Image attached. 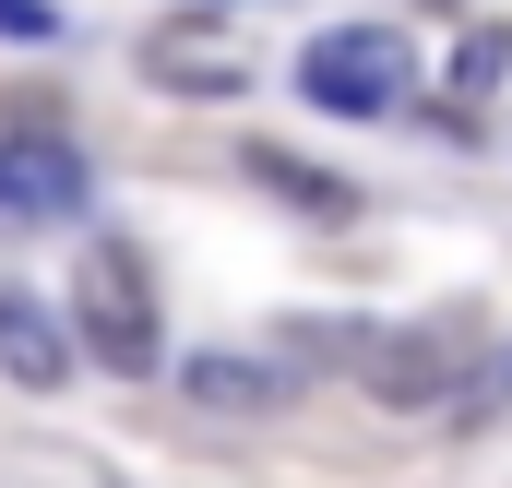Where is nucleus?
Listing matches in <instances>:
<instances>
[{
  "label": "nucleus",
  "instance_id": "1",
  "mask_svg": "<svg viewBox=\"0 0 512 488\" xmlns=\"http://www.w3.org/2000/svg\"><path fill=\"white\" fill-rule=\"evenodd\" d=\"M477 346H489V334H477V310H429V322H382V334H358V393H370V405H393V417H429V405H465V393H477Z\"/></svg>",
  "mask_w": 512,
  "mask_h": 488
},
{
  "label": "nucleus",
  "instance_id": "2",
  "mask_svg": "<svg viewBox=\"0 0 512 488\" xmlns=\"http://www.w3.org/2000/svg\"><path fill=\"white\" fill-rule=\"evenodd\" d=\"M72 334L84 358L143 381L155 369V286H143V250L131 239H84V274H72Z\"/></svg>",
  "mask_w": 512,
  "mask_h": 488
},
{
  "label": "nucleus",
  "instance_id": "3",
  "mask_svg": "<svg viewBox=\"0 0 512 488\" xmlns=\"http://www.w3.org/2000/svg\"><path fill=\"white\" fill-rule=\"evenodd\" d=\"M405 84H417L405 24H334V36L298 48V96L334 108V120H382V108H405Z\"/></svg>",
  "mask_w": 512,
  "mask_h": 488
},
{
  "label": "nucleus",
  "instance_id": "4",
  "mask_svg": "<svg viewBox=\"0 0 512 488\" xmlns=\"http://www.w3.org/2000/svg\"><path fill=\"white\" fill-rule=\"evenodd\" d=\"M72 203H84V155H72L48 120H24L12 143H0V239H24V227H60Z\"/></svg>",
  "mask_w": 512,
  "mask_h": 488
},
{
  "label": "nucleus",
  "instance_id": "5",
  "mask_svg": "<svg viewBox=\"0 0 512 488\" xmlns=\"http://www.w3.org/2000/svg\"><path fill=\"white\" fill-rule=\"evenodd\" d=\"M143 72H155V84H179V96H239V84H251L239 36H227V24H203V12L155 24V36H143Z\"/></svg>",
  "mask_w": 512,
  "mask_h": 488
},
{
  "label": "nucleus",
  "instance_id": "6",
  "mask_svg": "<svg viewBox=\"0 0 512 488\" xmlns=\"http://www.w3.org/2000/svg\"><path fill=\"white\" fill-rule=\"evenodd\" d=\"M72 322L36 298V286H0V369H12V393H60L72 381Z\"/></svg>",
  "mask_w": 512,
  "mask_h": 488
},
{
  "label": "nucleus",
  "instance_id": "7",
  "mask_svg": "<svg viewBox=\"0 0 512 488\" xmlns=\"http://www.w3.org/2000/svg\"><path fill=\"white\" fill-rule=\"evenodd\" d=\"M239 167H251V191H274V203L310 215V227H346V215H358V179H334V167H310V155H286V143H251Z\"/></svg>",
  "mask_w": 512,
  "mask_h": 488
},
{
  "label": "nucleus",
  "instance_id": "8",
  "mask_svg": "<svg viewBox=\"0 0 512 488\" xmlns=\"http://www.w3.org/2000/svg\"><path fill=\"white\" fill-rule=\"evenodd\" d=\"M179 393L215 405V417H262V405H286L298 381H286V358H227V346H215V358H179Z\"/></svg>",
  "mask_w": 512,
  "mask_h": 488
},
{
  "label": "nucleus",
  "instance_id": "9",
  "mask_svg": "<svg viewBox=\"0 0 512 488\" xmlns=\"http://www.w3.org/2000/svg\"><path fill=\"white\" fill-rule=\"evenodd\" d=\"M0 36H24V48H48V36H60V0H0Z\"/></svg>",
  "mask_w": 512,
  "mask_h": 488
},
{
  "label": "nucleus",
  "instance_id": "10",
  "mask_svg": "<svg viewBox=\"0 0 512 488\" xmlns=\"http://www.w3.org/2000/svg\"><path fill=\"white\" fill-rule=\"evenodd\" d=\"M501 405H512V346H501L489 369H477V393H465V417H501Z\"/></svg>",
  "mask_w": 512,
  "mask_h": 488
}]
</instances>
